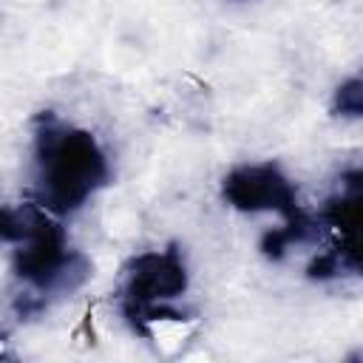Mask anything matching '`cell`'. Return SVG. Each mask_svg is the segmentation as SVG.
<instances>
[{"label":"cell","instance_id":"obj_1","mask_svg":"<svg viewBox=\"0 0 363 363\" xmlns=\"http://www.w3.org/2000/svg\"><path fill=\"white\" fill-rule=\"evenodd\" d=\"M113 179L102 139L54 111H43L31 130V201L57 218L88 207Z\"/></svg>","mask_w":363,"mask_h":363},{"label":"cell","instance_id":"obj_2","mask_svg":"<svg viewBox=\"0 0 363 363\" xmlns=\"http://www.w3.org/2000/svg\"><path fill=\"white\" fill-rule=\"evenodd\" d=\"M190 284L187 255L176 241L133 252L125 261L116 286L119 312L130 332L150 337L159 323L184 320L179 301L190 292Z\"/></svg>","mask_w":363,"mask_h":363},{"label":"cell","instance_id":"obj_3","mask_svg":"<svg viewBox=\"0 0 363 363\" xmlns=\"http://www.w3.org/2000/svg\"><path fill=\"white\" fill-rule=\"evenodd\" d=\"M11 275L26 286V292L57 298L82 289L94 275V264L71 244L62 218L45 213L34 233L23 244L11 247Z\"/></svg>","mask_w":363,"mask_h":363},{"label":"cell","instance_id":"obj_4","mask_svg":"<svg viewBox=\"0 0 363 363\" xmlns=\"http://www.w3.org/2000/svg\"><path fill=\"white\" fill-rule=\"evenodd\" d=\"M221 201L241 216L289 218L303 210L298 182L275 159H255L233 164L218 182Z\"/></svg>","mask_w":363,"mask_h":363},{"label":"cell","instance_id":"obj_5","mask_svg":"<svg viewBox=\"0 0 363 363\" xmlns=\"http://www.w3.org/2000/svg\"><path fill=\"white\" fill-rule=\"evenodd\" d=\"M360 190H363V173H360V167H349L340 173L335 190L323 199V204L315 213L320 230L329 233L332 241L346 250H357Z\"/></svg>","mask_w":363,"mask_h":363},{"label":"cell","instance_id":"obj_6","mask_svg":"<svg viewBox=\"0 0 363 363\" xmlns=\"http://www.w3.org/2000/svg\"><path fill=\"white\" fill-rule=\"evenodd\" d=\"M323 235L315 213H309L306 207L289 218H281L278 227H267L258 238V252L272 261V264H281L289 258L292 250L298 247H309V244H318Z\"/></svg>","mask_w":363,"mask_h":363},{"label":"cell","instance_id":"obj_7","mask_svg":"<svg viewBox=\"0 0 363 363\" xmlns=\"http://www.w3.org/2000/svg\"><path fill=\"white\" fill-rule=\"evenodd\" d=\"M329 111H332V116L346 119V122H357L363 116V79H360V74H352V77L337 82V88L332 91Z\"/></svg>","mask_w":363,"mask_h":363}]
</instances>
